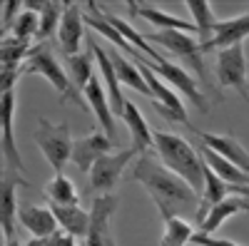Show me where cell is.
Listing matches in <instances>:
<instances>
[{"mask_svg":"<svg viewBox=\"0 0 249 246\" xmlns=\"http://www.w3.org/2000/svg\"><path fill=\"white\" fill-rule=\"evenodd\" d=\"M132 177H135V181H140L142 187L147 189V194L157 204L162 219L179 216L184 209L199 207L197 192L190 187V184H187L182 177H177L175 172H170L162 162H157L147 152L135 159Z\"/></svg>","mask_w":249,"mask_h":246,"instance_id":"obj_1","label":"cell"},{"mask_svg":"<svg viewBox=\"0 0 249 246\" xmlns=\"http://www.w3.org/2000/svg\"><path fill=\"white\" fill-rule=\"evenodd\" d=\"M155 152L164 167L175 172L177 177H182L197 194L204 189L207 164H204L202 154H197V149L187 139H182L179 134H172V132H155Z\"/></svg>","mask_w":249,"mask_h":246,"instance_id":"obj_2","label":"cell"},{"mask_svg":"<svg viewBox=\"0 0 249 246\" xmlns=\"http://www.w3.org/2000/svg\"><path fill=\"white\" fill-rule=\"evenodd\" d=\"M23 75H40V77H45L50 85L57 90L60 95V102H75V105H85L88 107V102L85 97H82L75 87H72V82L65 72V67H62L55 55L45 48V45H33L28 60H25V65H23Z\"/></svg>","mask_w":249,"mask_h":246,"instance_id":"obj_3","label":"cell"},{"mask_svg":"<svg viewBox=\"0 0 249 246\" xmlns=\"http://www.w3.org/2000/svg\"><path fill=\"white\" fill-rule=\"evenodd\" d=\"M35 145L45 154L55 174H62L65 164L72 157V145L75 139L70 137V125L68 122H50L45 117L37 119V130L33 132Z\"/></svg>","mask_w":249,"mask_h":246,"instance_id":"obj_4","label":"cell"},{"mask_svg":"<svg viewBox=\"0 0 249 246\" xmlns=\"http://www.w3.org/2000/svg\"><path fill=\"white\" fill-rule=\"evenodd\" d=\"M147 43H157L167 50L170 55L179 57L187 65V70H192L195 75H199L202 82H207V72H204V63H202V45L190 35V33H179V30H155V33H144Z\"/></svg>","mask_w":249,"mask_h":246,"instance_id":"obj_5","label":"cell"},{"mask_svg":"<svg viewBox=\"0 0 249 246\" xmlns=\"http://www.w3.org/2000/svg\"><path fill=\"white\" fill-rule=\"evenodd\" d=\"M137 67L142 70L144 80H147V85H150V92H152V102H155V110L157 115H162L164 119H170V122H179V125L184 127H190V117H187V107H184V102L179 97V92H175L167 82H164L155 70H150L144 63H140V60H135Z\"/></svg>","mask_w":249,"mask_h":246,"instance_id":"obj_6","label":"cell"},{"mask_svg":"<svg viewBox=\"0 0 249 246\" xmlns=\"http://www.w3.org/2000/svg\"><path fill=\"white\" fill-rule=\"evenodd\" d=\"M135 60H140V63H144V60L140 57V52L135 55ZM150 70H155L167 85L175 90V92H179V95H184L187 99L192 102L195 107H199V112H210V105H207V99H204V95L199 92V87H197V82H195V77L187 72V67H182V65H177V63H170L167 57H160L157 63H144Z\"/></svg>","mask_w":249,"mask_h":246,"instance_id":"obj_7","label":"cell"},{"mask_svg":"<svg viewBox=\"0 0 249 246\" xmlns=\"http://www.w3.org/2000/svg\"><path fill=\"white\" fill-rule=\"evenodd\" d=\"M140 154H142V152L130 145L127 149L107 152L105 157H100V159L95 162V167L90 169V184H92V189H97L100 194H112V189L120 184L122 172L127 169V164L135 162Z\"/></svg>","mask_w":249,"mask_h":246,"instance_id":"obj_8","label":"cell"},{"mask_svg":"<svg viewBox=\"0 0 249 246\" xmlns=\"http://www.w3.org/2000/svg\"><path fill=\"white\" fill-rule=\"evenodd\" d=\"M217 82H219V87L237 90L244 99H249V63H247V55H244V45L219 50V55H217Z\"/></svg>","mask_w":249,"mask_h":246,"instance_id":"obj_9","label":"cell"},{"mask_svg":"<svg viewBox=\"0 0 249 246\" xmlns=\"http://www.w3.org/2000/svg\"><path fill=\"white\" fill-rule=\"evenodd\" d=\"M117 209L115 194H100L92 201L90 209V231L85 239V246H115L112 239V216Z\"/></svg>","mask_w":249,"mask_h":246,"instance_id":"obj_10","label":"cell"},{"mask_svg":"<svg viewBox=\"0 0 249 246\" xmlns=\"http://www.w3.org/2000/svg\"><path fill=\"white\" fill-rule=\"evenodd\" d=\"M0 119H3V137H0V149H3L5 159V169L23 174L25 172V162L20 159L18 145H15V130H13V119H15V90H8L0 95Z\"/></svg>","mask_w":249,"mask_h":246,"instance_id":"obj_11","label":"cell"},{"mask_svg":"<svg viewBox=\"0 0 249 246\" xmlns=\"http://www.w3.org/2000/svg\"><path fill=\"white\" fill-rule=\"evenodd\" d=\"M85 10L80 8V3H65V13H62L60 28H57V43L65 57L80 55V45L85 37Z\"/></svg>","mask_w":249,"mask_h":246,"instance_id":"obj_12","label":"cell"},{"mask_svg":"<svg viewBox=\"0 0 249 246\" xmlns=\"http://www.w3.org/2000/svg\"><path fill=\"white\" fill-rule=\"evenodd\" d=\"M88 48H90V52L95 55V65H97V70H100V80H102V85H105V90H107V97H110L112 112H115V117H120V119H122L127 99L122 97V90H120L122 82H120L117 70H115L112 60H110V52H107L105 48H102V45H97L95 40H90Z\"/></svg>","mask_w":249,"mask_h":246,"instance_id":"obj_13","label":"cell"},{"mask_svg":"<svg viewBox=\"0 0 249 246\" xmlns=\"http://www.w3.org/2000/svg\"><path fill=\"white\" fill-rule=\"evenodd\" d=\"M247 37H249V13H242L237 17L219 20V23L214 25L212 40L202 45V52L227 50V48H234V45H244Z\"/></svg>","mask_w":249,"mask_h":246,"instance_id":"obj_14","label":"cell"},{"mask_svg":"<svg viewBox=\"0 0 249 246\" xmlns=\"http://www.w3.org/2000/svg\"><path fill=\"white\" fill-rule=\"evenodd\" d=\"M23 184L28 187V179L23 174H15L10 169L3 172V197H0V214H3V234L5 241L15 239V227H18V209H20V201H18V187Z\"/></svg>","mask_w":249,"mask_h":246,"instance_id":"obj_15","label":"cell"},{"mask_svg":"<svg viewBox=\"0 0 249 246\" xmlns=\"http://www.w3.org/2000/svg\"><path fill=\"white\" fill-rule=\"evenodd\" d=\"M18 224L25 231H30L33 239H50L60 231V224L50 207H37V204H20L18 209Z\"/></svg>","mask_w":249,"mask_h":246,"instance_id":"obj_16","label":"cell"},{"mask_svg":"<svg viewBox=\"0 0 249 246\" xmlns=\"http://www.w3.org/2000/svg\"><path fill=\"white\" fill-rule=\"evenodd\" d=\"M110 149H112V139L105 132H92V134L82 137V139H75L70 162L75 164L80 172H88L90 174V169L95 167V162L100 157H105Z\"/></svg>","mask_w":249,"mask_h":246,"instance_id":"obj_17","label":"cell"},{"mask_svg":"<svg viewBox=\"0 0 249 246\" xmlns=\"http://www.w3.org/2000/svg\"><path fill=\"white\" fill-rule=\"evenodd\" d=\"M82 97H85L88 107L92 110L95 119L100 122L102 132L112 139V137H115V112H112V105H110L107 90H105V85H102V80H100L97 75L90 80V85L82 90Z\"/></svg>","mask_w":249,"mask_h":246,"instance_id":"obj_18","label":"cell"},{"mask_svg":"<svg viewBox=\"0 0 249 246\" xmlns=\"http://www.w3.org/2000/svg\"><path fill=\"white\" fill-rule=\"evenodd\" d=\"M127 8H130L132 17L147 20L155 30H179V33H190V35L197 33V28L190 23V20H182V17L162 10V8H155V5H147V3H135V0H130Z\"/></svg>","mask_w":249,"mask_h":246,"instance_id":"obj_19","label":"cell"},{"mask_svg":"<svg viewBox=\"0 0 249 246\" xmlns=\"http://www.w3.org/2000/svg\"><path fill=\"white\" fill-rule=\"evenodd\" d=\"M195 132L202 139V147H210L212 152H217L224 159H230L232 164H237L242 172L249 174V152L244 149V145H239L234 137L219 134V132H199V130H195Z\"/></svg>","mask_w":249,"mask_h":246,"instance_id":"obj_20","label":"cell"},{"mask_svg":"<svg viewBox=\"0 0 249 246\" xmlns=\"http://www.w3.org/2000/svg\"><path fill=\"white\" fill-rule=\"evenodd\" d=\"M50 209L60 224V231H65L75 239H88V231H90V212L82 209L80 204L75 207H60V204H50Z\"/></svg>","mask_w":249,"mask_h":246,"instance_id":"obj_21","label":"cell"},{"mask_svg":"<svg viewBox=\"0 0 249 246\" xmlns=\"http://www.w3.org/2000/svg\"><path fill=\"white\" fill-rule=\"evenodd\" d=\"M122 122L127 125L130 130V137H132V147L140 149L142 154L155 149V132L150 130L147 119H144V115L137 110L135 102H127L124 105V115H122Z\"/></svg>","mask_w":249,"mask_h":246,"instance_id":"obj_22","label":"cell"},{"mask_svg":"<svg viewBox=\"0 0 249 246\" xmlns=\"http://www.w3.org/2000/svg\"><path fill=\"white\" fill-rule=\"evenodd\" d=\"M239 212H249V201L242 199V197H237V194H230L224 201H219L217 207L204 216V221L199 224L197 231H199V234H214L227 219H232V216L239 214Z\"/></svg>","mask_w":249,"mask_h":246,"instance_id":"obj_23","label":"cell"},{"mask_svg":"<svg viewBox=\"0 0 249 246\" xmlns=\"http://www.w3.org/2000/svg\"><path fill=\"white\" fill-rule=\"evenodd\" d=\"M107 52H110V60H112V65H115V70H117V77H120L122 85H127L130 90H137V92H142V95L152 97L150 85H147V80H144L142 70L137 67V63L124 60V57L120 55V50H107Z\"/></svg>","mask_w":249,"mask_h":246,"instance_id":"obj_24","label":"cell"},{"mask_svg":"<svg viewBox=\"0 0 249 246\" xmlns=\"http://www.w3.org/2000/svg\"><path fill=\"white\" fill-rule=\"evenodd\" d=\"M202 159H204V164L210 167L219 179H224L227 184H232V187H237V184H249V174L247 172H242L237 164H232L230 159H224V157H219L217 152H212L210 147H202Z\"/></svg>","mask_w":249,"mask_h":246,"instance_id":"obj_25","label":"cell"},{"mask_svg":"<svg viewBox=\"0 0 249 246\" xmlns=\"http://www.w3.org/2000/svg\"><path fill=\"white\" fill-rule=\"evenodd\" d=\"M187 10L192 15V25L197 28V35H199V45L210 43L212 40V33H214V25L219 20L214 17L212 13V5L207 3V0H187Z\"/></svg>","mask_w":249,"mask_h":246,"instance_id":"obj_26","label":"cell"},{"mask_svg":"<svg viewBox=\"0 0 249 246\" xmlns=\"http://www.w3.org/2000/svg\"><path fill=\"white\" fill-rule=\"evenodd\" d=\"M25 8L35 10L40 15V33L35 40H45L60 28L62 13H65V3H53V0H43V3H25Z\"/></svg>","mask_w":249,"mask_h":246,"instance_id":"obj_27","label":"cell"},{"mask_svg":"<svg viewBox=\"0 0 249 246\" xmlns=\"http://www.w3.org/2000/svg\"><path fill=\"white\" fill-rule=\"evenodd\" d=\"M65 72L72 82V87L80 92L90 85V80L95 77V55L92 52H80L75 57H68Z\"/></svg>","mask_w":249,"mask_h":246,"instance_id":"obj_28","label":"cell"},{"mask_svg":"<svg viewBox=\"0 0 249 246\" xmlns=\"http://www.w3.org/2000/svg\"><path fill=\"white\" fill-rule=\"evenodd\" d=\"M45 194H48L50 204H60V207H75V204H80L75 181L65 174H53V179L45 184Z\"/></svg>","mask_w":249,"mask_h":246,"instance_id":"obj_29","label":"cell"},{"mask_svg":"<svg viewBox=\"0 0 249 246\" xmlns=\"http://www.w3.org/2000/svg\"><path fill=\"white\" fill-rule=\"evenodd\" d=\"M164 221V231L160 236V246H187L192 244V236L197 234V229H192V224L182 219V216H170L162 219Z\"/></svg>","mask_w":249,"mask_h":246,"instance_id":"obj_30","label":"cell"},{"mask_svg":"<svg viewBox=\"0 0 249 246\" xmlns=\"http://www.w3.org/2000/svg\"><path fill=\"white\" fill-rule=\"evenodd\" d=\"M37 33H40V15L35 10H23L10 28V35L23 40V43H30L33 37H37Z\"/></svg>","mask_w":249,"mask_h":246,"instance_id":"obj_31","label":"cell"},{"mask_svg":"<svg viewBox=\"0 0 249 246\" xmlns=\"http://www.w3.org/2000/svg\"><path fill=\"white\" fill-rule=\"evenodd\" d=\"M192 244L195 246H239L237 241L222 239V236H214V234H199V231L192 236Z\"/></svg>","mask_w":249,"mask_h":246,"instance_id":"obj_32","label":"cell"},{"mask_svg":"<svg viewBox=\"0 0 249 246\" xmlns=\"http://www.w3.org/2000/svg\"><path fill=\"white\" fill-rule=\"evenodd\" d=\"M25 3H20V0H8V3H3V28L10 30L13 23L18 20V15L23 13V10H18V8H23Z\"/></svg>","mask_w":249,"mask_h":246,"instance_id":"obj_33","label":"cell"},{"mask_svg":"<svg viewBox=\"0 0 249 246\" xmlns=\"http://www.w3.org/2000/svg\"><path fill=\"white\" fill-rule=\"evenodd\" d=\"M48 246H77V239L65 234V231H57L48 239Z\"/></svg>","mask_w":249,"mask_h":246,"instance_id":"obj_34","label":"cell"},{"mask_svg":"<svg viewBox=\"0 0 249 246\" xmlns=\"http://www.w3.org/2000/svg\"><path fill=\"white\" fill-rule=\"evenodd\" d=\"M25 246H48V239H30Z\"/></svg>","mask_w":249,"mask_h":246,"instance_id":"obj_35","label":"cell"},{"mask_svg":"<svg viewBox=\"0 0 249 246\" xmlns=\"http://www.w3.org/2000/svg\"><path fill=\"white\" fill-rule=\"evenodd\" d=\"M5 246H20V241H18V239H13V241H5Z\"/></svg>","mask_w":249,"mask_h":246,"instance_id":"obj_36","label":"cell"}]
</instances>
